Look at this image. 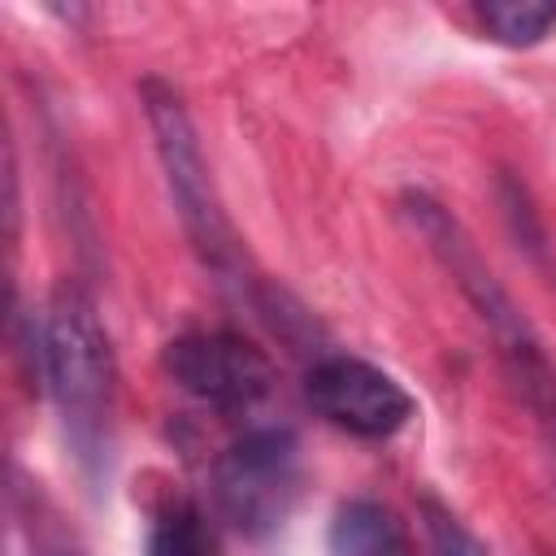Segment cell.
<instances>
[{
  "label": "cell",
  "mask_w": 556,
  "mask_h": 556,
  "mask_svg": "<svg viewBox=\"0 0 556 556\" xmlns=\"http://www.w3.org/2000/svg\"><path fill=\"white\" fill-rule=\"evenodd\" d=\"M30 361L43 378L61 426L87 469L104 465L113 439V400H117V361L109 330L96 313V300L83 282L61 278L39 313L30 317Z\"/></svg>",
  "instance_id": "obj_1"
},
{
  "label": "cell",
  "mask_w": 556,
  "mask_h": 556,
  "mask_svg": "<svg viewBox=\"0 0 556 556\" xmlns=\"http://www.w3.org/2000/svg\"><path fill=\"white\" fill-rule=\"evenodd\" d=\"M400 213L404 222L426 239V248L439 256V265L452 274V282L465 291V300L478 308L482 326L495 339V352L504 361L508 387L517 391V400L530 408L534 426L543 430V443L556 460V369L543 352V343L534 339L530 321L521 317V308L513 304V295L500 287V278L486 269V261L478 256L473 239L465 235V226L426 191H404L400 195Z\"/></svg>",
  "instance_id": "obj_2"
},
{
  "label": "cell",
  "mask_w": 556,
  "mask_h": 556,
  "mask_svg": "<svg viewBox=\"0 0 556 556\" xmlns=\"http://www.w3.org/2000/svg\"><path fill=\"white\" fill-rule=\"evenodd\" d=\"M139 104H143V117H148V130H152V148H156L174 213H178L195 256L213 274L239 278L243 274V252H239V239H235L230 217L222 208V195L213 187L195 122H191L182 96L161 78H143L139 83Z\"/></svg>",
  "instance_id": "obj_3"
},
{
  "label": "cell",
  "mask_w": 556,
  "mask_h": 556,
  "mask_svg": "<svg viewBox=\"0 0 556 556\" xmlns=\"http://www.w3.org/2000/svg\"><path fill=\"white\" fill-rule=\"evenodd\" d=\"M300 439L287 426H256L213 460L217 513L248 539L278 530L300 495Z\"/></svg>",
  "instance_id": "obj_4"
},
{
  "label": "cell",
  "mask_w": 556,
  "mask_h": 556,
  "mask_svg": "<svg viewBox=\"0 0 556 556\" xmlns=\"http://www.w3.org/2000/svg\"><path fill=\"white\" fill-rule=\"evenodd\" d=\"M161 369L182 395L217 413H243L274 391V361L239 330H187L165 343Z\"/></svg>",
  "instance_id": "obj_5"
},
{
  "label": "cell",
  "mask_w": 556,
  "mask_h": 556,
  "mask_svg": "<svg viewBox=\"0 0 556 556\" xmlns=\"http://www.w3.org/2000/svg\"><path fill=\"white\" fill-rule=\"evenodd\" d=\"M304 400L321 421H330L356 439H391L417 413V400L408 395V387L400 378H391L374 361H361L348 352H330L308 365Z\"/></svg>",
  "instance_id": "obj_6"
},
{
  "label": "cell",
  "mask_w": 556,
  "mask_h": 556,
  "mask_svg": "<svg viewBox=\"0 0 556 556\" xmlns=\"http://www.w3.org/2000/svg\"><path fill=\"white\" fill-rule=\"evenodd\" d=\"M326 547L330 556H417L404 517L374 495H352L334 508Z\"/></svg>",
  "instance_id": "obj_7"
},
{
  "label": "cell",
  "mask_w": 556,
  "mask_h": 556,
  "mask_svg": "<svg viewBox=\"0 0 556 556\" xmlns=\"http://www.w3.org/2000/svg\"><path fill=\"white\" fill-rule=\"evenodd\" d=\"M148 556H217V539L208 530L204 508L187 495L165 500L148 526Z\"/></svg>",
  "instance_id": "obj_8"
},
{
  "label": "cell",
  "mask_w": 556,
  "mask_h": 556,
  "mask_svg": "<svg viewBox=\"0 0 556 556\" xmlns=\"http://www.w3.org/2000/svg\"><path fill=\"white\" fill-rule=\"evenodd\" d=\"M486 39L504 48H534L556 30V4L552 0H486L473 9Z\"/></svg>",
  "instance_id": "obj_9"
},
{
  "label": "cell",
  "mask_w": 556,
  "mask_h": 556,
  "mask_svg": "<svg viewBox=\"0 0 556 556\" xmlns=\"http://www.w3.org/2000/svg\"><path fill=\"white\" fill-rule=\"evenodd\" d=\"M421 526L434 556H491V547L434 495H421Z\"/></svg>",
  "instance_id": "obj_10"
}]
</instances>
